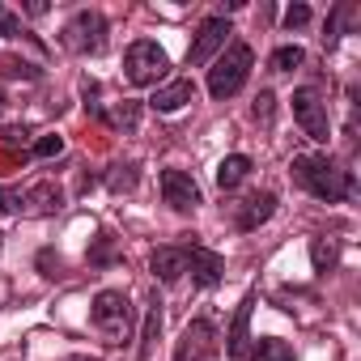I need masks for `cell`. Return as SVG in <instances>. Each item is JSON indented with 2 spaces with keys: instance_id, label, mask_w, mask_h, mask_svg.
<instances>
[{
  "instance_id": "obj_32",
  "label": "cell",
  "mask_w": 361,
  "mask_h": 361,
  "mask_svg": "<svg viewBox=\"0 0 361 361\" xmlns=\"http://www.w3.org/2000/svg\"><path fill=\"white\" fill-rule=\"evenodd\" d=\"M0 247H5V234H0Z\"/></svg>"
},
{
  "instance_id": "obj_18",
  "label": "cell",
  "mask_w": 361,
  "mask_h": 361,
  "mask_svg": "<svg viewBox=\"0 0 361 361\" xmlns=\"http://www.w3.org/2000/svg\"><path fill=\"white\" fill-rule=\"evenodd\" d=\"M136 178H140V166H136V161H115L111 174H106V188H111L115 196H123V192L136 188Z\"/></svg>"
},
{
  "instance_id": "obj_31",
  "label": "cell",
  "mask_w": 361,
  "mask_h": 361,
  "mask_svg": "<svg viewBox=\"0 0 361 361\" xmlns=\"http://www.w3.org/2000/svg\"><path fill=\"white\" fill-rule=\"evenodd\" d=\"M5 106H9V98H5V90H0V115H5Z\"/></svg>"
},
{
  "instance_id": "obj_23",
  "label": "cell",
  "mask_w": 361,
  "mask_h": 361,
  "mask_svg": "<svg viewBox=\"0 0 361 361\" xmlns=\"http://www.w3.org/2000/svg\"><path fill=\"white\" fill-rule=\"evenodd\" d=\"M272 111H276V98H272V90H259V98H255L251 115H255L264 128H272Z\"/></svg>"
},
{
  "instance_id": "obj_26",
  "label": "cell",
  "mask_w": 361,
  "mask_h": 361,
  "mask_svg": "<svg viewBox=\"0 0 361 361\" xmlns=\"http://www.w3.org/2000/svg\"><path fill=\"white\" fill-rule=\"evenodd\" d=\"M111 259H115V243L102 234V238H98V247L90 251V264H94V268H102V264H111Z\"/></svg>"
},
{
  "instance_id": "obj_15",
  "label": "cell",
  "mask_w": 361,
  "mask_h": 361,
  "mask_svg": "<svg viewBox=\"0 0 361 361\" xmlns=\"http://www.w3.org/2000/svg\"><path fill=\"white\" fill-rule=\"evenodd\" d=\"M247 174H251V157H247V153H230V157L217 166V188H221V192H234Z\"/></svg>"
},
{
  "instance_id": "obj_25",
  "label": "cell",
  "mask_w": 361,
  "mask_h": 361,
  "mask_svg": "<svg viewBox=\"0 0 361 361\" xmlns=\"http://www.w3.org/2000/svg\"><path fill=\"white\" fill-rule=\"evenodd\" d=\"M64 153V140L60 136H39L35 140V157H60Z\"/></svg>"
},
{
  "instance_id": "obj_1",
  "label": "cell",
  "mask_w": 361,
  "mask_h": 361,
  "mask_svg": "<svg viewBox=\"0 0 361 361\" xmlns=\"http://www.w3.org/2000/svg\"><path fill=\"white\" fill-rule=\"evenodd\" d=\"M289 174H293V183H298L302 192H310L314 200H327V204L348 200L353 188H357L353 170H344V166H340L336 157H327V153H298L293 166H289Z\"/></svg>"
},
{
  "instance_id": "obj_17",
  "label": "cell",
  "mask_w": 361,
  "mask_h": 361,
  "mask_svg": "<svg viewBox=\"0 0 361 361\" xmlns=\"http://www.w3.org/2000/svg\"><path fill=\"white\" fill-rule=\"evenodd\" d=\"M60 200H64V192H60L56 183H39V188H30V192L22 196V204H30L35 213H56Z\"/></svg>"
},
{
  "instance_id": "obj_7",
  "label": "cell",
  "mask_w": 361,
  "mask_h": 361,
  "mask_svg": "<svg viewBox=\"0 0 361 361\" xmlns=\"http://www.w3.org/2000/svg\"><path fill=\"white\" fill-rule=\"evenodd\" d=\"M217 353H221V340L209 319H192L183 327V340L174 344V361H217Z\"/></svg>"
},
{
  "instance_id": "obj_3",
  "label": "cell",
  "mask_w": 361,
  "mask_h": 361,
  "mask_svg": "<svg viewBox=\"0 0 361 361\" xmlns=\"http://www.w3.org/2000/svg\"><path fill=\"white\" fill-rule=\"evenodd\" d=\"M251 64H255V51L247 47V43H230V51L209 68V94L217 98V102H226V98H234L243 85H247V77H251Z\"/></svg>"
},
{
  "instance_id": "obj_28",
  "label": "cell",
  "mask_w": 361,
  "mask_h": 361,
  "mask_svg": "<svg viewBox=\"0 0 361 361\" xmlns=\"http://www.w3.org/2000/svg\"><path fill=\"white\" fill-rule=\"evenodd\" d=\"M306 22H310V9H306V5H289V13H285V26H289V30H302Z\"/></svg>"
},
{
  "instance_id": "obj_6",
  "label": "cell",
  "mask_w": 361,
  "mask_h": 361,
  "mask_svg": "<svg viewBox=\"0 0 361 361\" xmlns=\"http://www.w3.org/2000/svg\"><path fill=\"white\" fill-rule=\"evenodd\" d=\"M293 119L302 123V132H306L314 145H327V136H331V119H327V102L319 98V90H310V85L293 90Z\"/></svg>"
},
{
  "instance_id": "obj_12",
  "label": "cell",
  "mask_w": 361,
  "mask_h": 361,
  "mask_svg": "<svg viewBox=\"0 0 361 361\" xmlns=\"http://www.w3.org/2000/svg\"><path fill=\"white\" fill-rule=\"evenodd\" d=\"M251 310H255V293H247L234 310V323H230V336H226V357L230 361H243L247 357V340H251Z\"/></svg>"
},
{
  "instance_id": "obj_13",
  "label": "cell",
  "mask_w": 361,
  "mask_h": 361,
  "mask_svg": "<svg viewBox=\"0 0 361 361\" xmlns=\"http://www.w3.org/2000/svg\"><path fill=\"white\" fill-rule=\"evenodd\" d=\"M188 102H196V81H192V77H178V81L161 85V90L149 98V106H153L157 115H174V111H183Z\"/></svg>"
},
{
  "instance_id": "obj_21",
  "label": "cell",
  "mask_w": 361,
  "mask_h": 361,
  "mask_svg": "<svg viewBox=\"0 0 361 361\" xmlns=\"http://www.w3.org/2000/svg\"><path fill=\"white\" fill-rule=\"evenodd\" d=\"M251 361H293V344L289 340H276V336H264L251 353Z\"/></svg>"
},
{
  "instance_id": "obj_14",
  "label": "cell",
  "mask_w": 361,
  "mask_h": 361,
  "mask_svg": "<svg viewBox=\"0 0 361 361\" xmlns=\"http://www.w3.org/2000/svg\"><path fill=\"white\" fill-rule=\"evenodd\" d=\"M149 268H153V276L161 285H174L178 276L188 272V255H183V247H157L153 259H149Z\"/></svg>"
},
{
  "instance_id": "obj_30",
  "label": "cell",
  "mask_w": 361,
  "mask_h": 361,
  "mask_svg": "<svg viewBox=\"0 0 361 361\" xmlns=\"http://www.w3.org/2000/svg\"><path fill=\"white\" fill-rule=\"evenodd\" d=\"M64 361H98V357H85V353H73V357H64Z\"/></svg>"
},
{
  "instance_id": "obj_10",
  "label": "cell",
  "mask_w": 361,
  "mask_h": 361,
  "mask_svg": "<svg viewBox=\"0 0 361 361\" xmlns=\"http://www.w3.org/2000/svg\"><path fill=\"white\" fill-rule=\"evenodd\" d=\"M183 255H188L192 281H196L200 289H217V285H221V276H226V259H221L213 247H200V243H192V247H183Z\"/></svg>"
},
{
  "instance_id": "obj_4",
  "label": "cell",
  "mask_w": 361,
  "mask_h": 361,
  "mask_svg": "<svg viewBox=\"0 0 361 361\" xmlns=\"http://www.w3.org/2000/svg\"><path fill=\"white\" fill-rule=\"evenodd\" d=\"M170 73V56L153 43V39H136L123 56V77L132 85H157Z\"/></svg>"
},
{
  "instance_id": "obj_8",
  "label": "cell",
  "mask_w": 361,
  "mask_h": 361,
  "mask_svg": "<svg viewBox=\"0 0 361 361\" xmlns=\"http://www.w3.org/2000/svg\"><path fill=\"white\" fill-rule=\"evenodd\" d=\"M161 196L174 213H196L200 209V188L188 170H161Z\"/></svg>"
},
{
  "instance_id": "obj_27",
  "label": "cell",
  "mask_w": 361,
  "mask_h": 361,
  "mask_svg": "<svg viewBox=\"0 0 361 361\" xmlns=\"http://www.w3.org/2000/svg\"><path fill=\"white\" fill-rule=\"evenodd\" d=\"M18 209H22V192L0 188V217H9V213H18Z\"/></svg>"
},
{
  "instance_id": "obj_20",
  "label": "cell",
  "mask_w": 361,
  "mask_h": 361,
  "mask_svg": "<svg viewBox=\"0 0 361 361\" xmlns=\"http://www.w3.org/2000/svg\"><path fill=\"white\" fill-rule=\"evenodd\" d=\"M336 259H340V243L336 238H310V264H314V272H331Z\"/></svg>"
},
{
  "instance_id": "obj_22",
  "label": "cell",
  "mask_w": 361,
  "mask_h": 361,
  "mask_svg": "<svg viewBox=\"0 0 361 361\" xmlns=\"http://www.w3.org/2000/svg\"><path fill=\"white\" fill-rule=\"evenodd\" d=\"M306 64V51L302 47H276L272 51V73H293Z\"/></svg>"
},
{
  "instance_id": "obj_11",
  "label": "cell",
  "mask_w": 361,
  "mask_h": 361,
  "mask_svg": "<svg viewBox=\"0 0 361 361\" xmlns=\"http://www.w3.org/2000/svg\"><path fill=\"white\" fill-rule=\"evenodd\" d=\"M276 213V196L272 192H251L243 204H238V213H234V226L243 230V234H251V230H259L268 217Z\"/></svg>"
},
{
  "instance_id": "obj_5",
  "label": "cell",
  "mask_w": 361,
  "mask_h": 361,
  "mask_svg": "<svg viewBox=\"0 0 361 361\" xmlns=\"http://www.w3.org/2000/svg\"><path fill=\"white\" fill-rule=\"evenodd\" d=\"M64 47L73 56H102L106 51V18L98 9L73 13V22L64 26Z\"/></svg>"
},
{
  "instance_id": "obj_16",
  "label": "cell",
  "mask_w": 361,
  "mask_h": 361,
  "mask_svg": "<svg viewBox=\"0 0 361 361\" xmlns=\"http://www.w3.org/2000/svg\"><path fill=\"white\" fill-rule=\"evenodd\" d=\"M157 336H161V302L153 298V302H149V314H145L140 348H136V357H140V361H149V357H153V344H157Z\"/></svg>"
},
{
  "instance_id": "obj_2",
  "label": "cell",
  "mask_w": 361,
  "mask_h": 361,
  "mask_svg": "<svg viewBox=\"0 0 361 361\" xmlns=\"http://www.w3.org/2000/svg\"><path fill=\"white\" fill-rule=\"evenodd\" d=\"M90 327L102 336L106 348L128 344L132 340V327H136V310H132L128 293L123 289H102L94 298V306H90Z\"/></svg>"
},
{
  "instance_id": "obj_9",
  "label": "cell",
  "mask_w": 361,
  "mask_h": 361,
  "mask_svg": "<svg viewBox=\"0 0 361 361\" xmlns=\"http://www.w3.org/2000/svg\"><path fill=\"white\" fill-rule=\"evenodd\" d=\"M226 39H230V22L226 18H209L204 26H200V35H196V43L188 47V68H200V64H209L221 47H226Z\"/></svg>"
},
{
  "instance_id": "obj_24",
  "label": "cell",
  "mask_w": 361,
  "mask_h": 361,
  "mask_svg": "<svg viewBox=\"0 0 361 361\" xmlns=\"http://www.w3.org/2000/svg\"><path fill=\"white\" fill-rule=\"evenodd\" d=\"M5 77H26V81H35V77H39V68H35V64H26V60H18V56H9V60H5Z\"/></svg>"
},
{
  "instance_id": "obj_19",
  "label": "cell",
  "mask_w": 361,
  "mask_h": 361,
  "mask_svg": "<svg viewBox=\"0 0 361 361\" xmlns=\"http://www.w3.org/2000/svg\"><path fill=\"white\" fill-rule=\"evenodd\" d=\"M102 119L111 123V128H119V132H136V123H140V106L136 102H115L111 111H102Z\"/></svg>"
},
{
  "instance_id": "obj_29",
  "label": "cell",
  "mask_w": 361,
  "mask_h": 361,
  "mask_svg": "<svg viewBox=\"0 0 361 361\" xmlns=\"http://www.w3.org/2000/svg\"><path fill=\"white\" fill-rule=\"evenodd\" d=\"M26 13H35V18H43V13H47V5H43V0H30V5H26Z\"/></svg>"
}]
</instances>
